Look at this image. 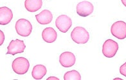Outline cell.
<instances>
[{
    "instance_id": "1",
    "label": "cell",
    "mask_w": 126,
    "mask_h": 80,
    "mask_svg": "<svg viewBox=\"0 0 126 80\" xmlns=\"http://www.w3.org/2000/svg\"><path fill=\"white\" fill-rule=\"evenodd\" d=\"M71 39L77 44H86L90 39V34L84 28L75 27L71 32Z\"/></svg>"
},
{
    "instance_id": "2",
    "label": "cell",
    "mask_w": 126,
    "mask_h": 80,
    "mask_svg": "<svg viewBox=\"0 0 126 80\" xmlns=\"http://www.w3.org/2000/svg\"><path fill=\"white\" fill-rule=\"evenodd\" d=\"M12 69L17 74H25L28 72L30 63L28 60L24 57H18L12 62Z\"/></svg>"
},
{
    "instance_id": "3",
    "label": "cell",
    "mask_w": 126,
    "mask_h": 80,
    "mask_svg": "<svg viewBox=\"0 0 126 80\" xmlns=\"http://www.w3.org/2000/svg\"><path fill=\"white\" fill-rule=\"evenodd\" d=\"M16 30L18 35L22 37H28L31 34L32 26L30 21L25 19H20L16 23Z\"/></svg>"
},
{
    "instance_id": "4",
    "label": "cell",
    "mask_w": 126,
    "mask_h": 80,
    "mask_svg": "<svg viewBox=\"0 0 126 80\" xmlns=\"http://www.w3.org/2000/svg\"><path fill=\"white\" fill-rule=\"evenodd\" d=\"M118 49V43L114 40L108 39L103 44L102 53L107 58H113L115 56Z\"/></svg>"
},
{
    "instance_id": "5",
    "label": "cell",
    "mask_w": 126,
    "mask_h": 80,
    "mask_svg": "<svg viewBox=\"0 0 126 80\" xmlns=\"http://www.w3.org/2000/svg\"><path fill=\"white\" fill-rule=\"evenodd\" d=\"M111 32L116 38L122 40L126 38V23L124 21L115 22L111 26Z\"/></svg>"
},
{
    "instance_id": "6",
    "label": "cell",
    "mask_w": 126,
    "mask_h": 80,
    "mask_svg": "<svg viewBox=\"0 0 126 80\" xmlns=\"http://www.w3.org/2000/svg\"><path fill=\"white\" fill-rule=\"evenodd\" d=\"M26 46L24 43L23 40H20L19 39L12 40L9 44L7 49L8 51L7 55H15L18 53H22L25 51Z\"/></svg>"
},
{
    "instance_id": "7",
    "label": "cell",
    "mask_w": 126,
    "mask_h": 80,
    "mask_svg": "<svg viewBox=\"0 0 126 80\" xmlns=\"http://www.w3.org/2000/svg\"><path fill=\"white\" fill-rule=\"evenodd\" d=\"M57 28L63 33H66L69 30L72 25L71 18L66 15H61L59 16L55 21Z\"/></svg>"
},
{
    "instance_id": "8",
    "label": "cell",
    "mask_w": 126,
    "mask_h": 80,
    "mask_svg": "<svg viewBox=\"0 0 126 80\" xmlns=\"http://www.w3.org/2000/svg\"><path fill=\"white\" fill-rule=\"evenodd\" d=\"M93 9L94 7L92 3L86 1L80 2L77 5V13L81 17H87L93 13Z\"/></svg>"
},
{
    "instance_id": "9",
    "label": "cell",
    "mask_w": 126,
    "mask_h": 80,
    "mask_svg": "<svg viewBox=\"0 0 126 80\" xmlns=\"http://www.w3.org/2000/svg\"><path fill=\"white\" fill-rule=\"evenodd\" d=\"M75 56L71 52H64L60 55L59 62L62 66L64 67H70L75 63Z\"/></svg>"
},
{
    "instance_id": "10",
    "label": "cell",
    "mask_w": 126,
    "mask_h": 80,
    "mask_svg": "<svg viewBox=\"0 0 126 80\" xmlns=\"http://www.w3.org/2000/svg\"><path fill=\"white\" fill-rule=\"evenodd\" d=\"M13 18V13L12 10L7 7L0 8V24H8Z\"/></svg>"
},
{
    "instance_id": "11",
    "label": "cell",
    "mask_w": 126,
    "mask_h": 80,
    "mask_svg": "<svg viewBox=\"0 0 126 80\" xmlns=\"http://www.w3.org/2000/svg\"><path fill=\"white\" fill-rule=\"evenodd\" d=\"M42 37L46 42L52 43L56 40L57 37V34L53 28L48 27V28H46L43 31Z\"/></svg>"
},
{
    "instance_id": "12",
    "label": "cell",
    "mask_w": 126,
    "mask_h": 80,
    "mask_svg": "<svg viewBox=\"0 0 126 80\" xmlns=\"http://www.w3.org/2000/svg\"><path fill=\"white\" fill-rule=\"evenodd\" d=\"M35 18L41 24H50L53 19V15L49 10H44L40 13L35 15Z\"/></svg>"
},
{
    "instance_id": "13",
    "label": "cell",
    "mask_w": 126,
    "mask_h": 80,
    "mask_svg": "<svg viewBox=\"0 0 126 80\" xmlns=\"http://www.w3.org/2000/svg\"><path fill=\"white\" fill-rule=\"evenodd\" d=\"M43 5L42 0H25V9L30 12H36L41 9Z\"/></svg>"
},
{
    "instance_id": "14",
    "label": "cell",
    "mask_w": 126,
    "mask_h": 80,
    "mask_svg": "<svg viewBox=\"0 0 126 80\" xmlns=\"http://www.w3.org/2000/svg\"><path fill=\"white\" fill-rule=\"evenodd\" d=\"M47 72V68L43 65H36L33 68L32 75L35 80H41L46 75Z\"/></svg>"
},
{
    "instance_id": "15",
    "label": "cell",
    "mask_w": 126,
    "mask_h": 80,
    "mask_svg": "<svg viewBox=\"0 0 126 80\" xmlns=\"http://www.w3.org/2000/svg\"><path fill=\"white\" fill-rule=\"evenodd\" d=\"M64 80H80L81 76L78 71L73 70L66 72L64 76Z\"/></svg>"
},
{
    "instance_id": "16",
    "label": "cell",
    "mask_w": 126,
    "mask_h": 80,
    "mask_svg": "<svg viewBox=\"0 0 126 80\" xmlns=\"http://www.w3.org/2000/svg\"><path fill=\"white\" fill-rule=\"evenodd\" d=\"M120 72L122 75L126 77V62L120 67Z\"/></svg>"
},
{
    "instance_id": "17",
    "label": "cell",
    "mask_w": 126,
    "mask_h": 80,
    "mask_svg": "<svg viewBox=\"0 0 126 80\" xmlns=\"http://www.w3.org/2000/svg\"><path fill=\"white\" fill-rule=\"evenodd\" d=\"M4 40H5V35L3 32L0 30V46L3 44Z\"/></svg>"
},
{
    "instance_id": "18",
    "label": "cell",
    "mask_w": 126,
    "mask_h": 80,
    "mask_svg": "<svg viewBox=\"0 0 126 80\" xmlns=\"http://www.w3.org/2000/svg\"><path fill=\"white\" fill-rule=\"evenodd\" d=\"M48 80H59V78H55V77H50V78H48V79H47Z\"/></svg>"
},
{
    "instance_id": "19",
    "label": "cell",
    "mask_w": 126,
    "mask_h": 80,
    "mask_svg": "<svg viewBox=\"0 0 126 80\" xmlns=\"http://www.w3.org/2000/svg\"><path fill=\"white\" fill-rule=\"evenodd\" d=\"M122 3H123V5H124L125 7H126V0H121Z\"/></svg>"
},
{
    "instance_id": "20",
    "label": "cell",
    "mask_w": 126,
    "mask_h": 80,
    "mask_svg": "<svg viewBox=\"0 0 126 80\" xmlns=\"http://www.w3.org/2000/svg\"><path fill=\"white\" fill-rule=\"evenodd\" d=\"M114 80H122V79L121 78H114Z\"/></svg>"
}]
</instances>
